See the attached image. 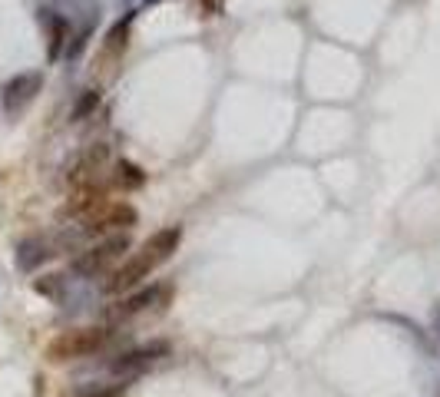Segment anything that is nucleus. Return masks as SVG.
<instances>
[{"instance_id":"obj_3","label":"nucleus","mask_w":440,"mask_h":397,"mask_svg":"<svg viewBox=\"0 0 440 397\" xmlns=\"http://www.w3.org/2000/svg\"><path fill=\"white\" fill-rule=\"evenodd\" d=\"M126 248H129V235H126V232L110 235L106 242L93 245L90 252H83L80 258H73V272L83 275V278H96V275H103V272H106L116 258H123Z\"/></svg>"},{"instance_id":"obj_11","label":"nucleus","mask_w":440,"mask_h":397,"mask_svg":"<svg viewBox=\"0 0 440 397\" xmlns=\"http://www.w3.org/2000/svg\"><path fill=\"white\" fill-rule=\"evenodd\" d=\"M143 183H146V173L136 163H129V159H120V163L113 166V185H116V189L133 192V189H143Z\"/></svg>"},{"instance_id":"obj_10","label":"nucleus","mask_w":440,"mask_h":397,"mask_svg":"<svg viewBox=\"0 0 440 397\" xmlns=\"http://www.w3.org/2000/svg\"><path fill=\"white\" fill-rule=\"evenodd\" d=\"M129 27H133V13H126L120 23H113V30L106 33V43H103V53L106 57H123L126 47H129Z\"/></svg>"},{"instance_id":"obj_14","label":"nucleus","mask_w":440,"mask_h":397,"mask_svg":"<svg viewBox=\"0 0 440 397\" xmlns=\"http://www.w3.org/2000/svg\"><path fill=\"white\" fill-rule=\"evenodd\" d=\"M73 397H123L120 384H80L73 391Z\"/></svg>"},{"instance_id":"obj_15","label":"nucleus","mask_w":440,"mask_h":397,"mask_svg":"<svg viewBox=\"0 0 440 397\" xmlns=\"http://www.w3.org/2000/svg\"><path fill=\"white\" fill-rule=\"evenodd\" d=\"M434 328H437V335H440V305L434 308Z\"/></svg>"},{"instance_id":"obj_8","label":"nucleus","mask_w":440,"mask_h":397,"mask_svg":"<svg viewBox=\"0 0 440 397\" xmlns=\"http://www.w3.org/2000/svg\"><path fill=\"white\" fill-rule=\"evenodd\" d=\"M40 23L47 27V57H50V60H60L66 33H70V23H66V17H60V13H53V11H40Z\"/></svg>"},{"instance_id":"obj_2","label":"nucleus","mask_w":440,"mask_h":397,"mask_svg":"<svg viewBox=\"0 0 440 397\" xmlns=\"http://www.w3.org/2000/svg\"><path fill=\"white\" fill-rule=\"evenodd\" d=\"M110 341V328H73L63 331L47 345V357L50 361H76V357L96 355L103 345Z\"/></svg>"},{"instance_id":"obj_4","label":"nucleus","mask_w":440,"mask_h":397,"mask_svg":"<svg viewBox=\"0 0 440 397\" xmlns=\"http://www.w3.org/2000/svg\"><path fill=\"white\" fill-rule=\"evenodd\" d=\"M136 209L129 202H106L100 209V212L93 215V219H86V235H96V232H126V229H133L136 225Z\"/></svg>"},{"instance_id":"obj_12","label":"nucleus","mask_w":440,"mask_h":397,"mask_svg":"<svg viewBox=\"0 0 440 397\" xmlns=\"http://www.w3.org/2000/svg\"><path fill=\"white\" fill-rule=\"evenodd\" d=\"M100 106V90H83L80 93V100L73 103V113H70V120L73 122H80V120H86L93 110Z\"/></svg>"},{"instance_id":"obj_9","label":"nucleus","mask_w":440,"mask_h":397,"mask_svg":"<svg viewBox=\"0 0 440 397\" xmlns=\"http://www.w3.org/2000/svg\"><path fill=\"white\" fill-rule=\"evenodd\" d=\"M50 245L43 242V238H23L17 245V268L21 272H33V268H40L47 258H50Z\"/></svg>"},{"instance_id":"obj_16","label":"nucleus","mask_w":440,"mask_h":397,"mask_svg":"<svg viewBox=\"0 0 440 397\" xmlns=\"http://www.w3.org/2000/svg\"><path fill=\"white\" fill-rule=\"evenodd\" d=\"M149 4H153V0H149Z\"/></svg>"},{"instance_id":"obj_5","label":"nucleus","mask_w":440,"mask_h":397,"mask_svg":"<svg viewBox=\"0 0 440 397\" xmlns=\"http://www.w3.org/2000/svg\"><path fill=\"white\" fill-rule=\"evenodd\" d=\"M169 295H173V285L159 282V285H149V288H143V292H136V295L123 298V301H116V308H110V315L113 318H133V315H139V311H149V308L163 311Z\"/></svg>"},{"instance_id":"obj_6","label":"nucleus","mask_w":440,"mask_h":397,"mask_svg":"<svg viewBox=\"0 0 440 397\" xmlns=\"http://www.w3.org/2000/svg\"><path fill=\"white\" fill-rule=\"evenodd\" d=\"M169 351V345L166 341H153V345L146 347H136V351H126V355H120L113 361V374L116 377H133V374H143L149 364H156L159 357Z\"/></svg>"},{"instance_id":"obj_13","label":"nucleus","mask_w":440,"mask_h":397,"mask_svg":"<svg viewBox=\"0 0 440 397\" xmlns=\"http://www.w3.org/2000/svg\"><path fill=\"white\" fill-rule=\"evenodd\" d=\"M33 288H37L40 295L53 298V301H60V298H63V288H66V278H63V275H47V278H37V282H33Z\"/></svg>"},{"instance_id":"obj_1","label":"nucleus","mask_w":440,"mask_h":397,"mask_svg":"<svg viewBox=\"0 0 440 397\" xmlns=\"http://www.w3.org/2000/svg\"><path fill=\"white\" fill-rule=\"evenodd\" d=\"M179 242H183V229H179V225H166V229H159L153 238H146L143 248H139L133 258H126L116 272H110V278L103 282V292H106V295H123V292L136 288L143 278H149V272H156L163 262L173 258V252L179 248Z\"/></svg>"},{"instance_id":"obj_7","label":"nucleus","mask_w":440,"mask_h":397,"mask_svg":"<svg viewBox=\"0 0 440 397\" xmlns=\"http://www.w3.org/2000/svg\"><path fill=\"white\" fill-rule=\"evenodd\" d=\"M40 73H21V76H13L7 86H4V110L11 113H21L27 103L40 93Z\"/></svg>"}]
</instances>
